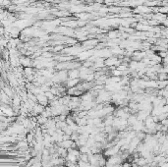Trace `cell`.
Instances as JSON below:
<instances>
[{
    "mask_svg": "<svg viewBox=\"0 0 168 167\" xmlns=\"http://www.w3.org/2000/svg\"><path fill=\"white\" fill-rule=\"evenodd\" d=\"M20 65H22V67H32V60L30 56H20L19 58Z\"/></svg>",
    "mask_w": 168,
    "mask_h": 167,
    "instance_id": "obj_1",
    "label": "cell"
},
{
    "mask_svg": "<svg viewBox=\"0 0 168 167\" xmlns=\"http://www.w3.org/2000/svg\"><path fill=\"white\" fill-rule=\"evenodd\" d=\"M107 37H109V39H117V37H119V32H118V31H109Z\"/></svg>",
    "mask_w": 168,
    "mask_h": 167,
    "instance_id": "obj_4",
    "label": "cell"
},
{
    "mask_svg": "<svg viewBox=\"0 0 168 167\" xmlns=\"http://www.w3.org/2000/svg\"><path fill=\"white\" fill-rule=\"evenodd\" d=\"M37 103L43 105L44 107L45 106H47V104H48V99H47V97L44 95V92L39 93V95H37Z\"/></svg>",
    "mask_w": 168,
    "mask_h": 167,
    "instance_id": "obj_2",
    "label": "cell"
},
{
    "mask_svg": "<svg viewBox=\"0 0 168 167\" xmlns=\"http://www.w3.org/2000/svg\"><path fill=\"white\" fill-rule=\"evenodd\" d=\"M79 77H80L79 69L68 70V79H79Z\"/></svg>",
    "mask_w": 168,
    "mask_h": 167,
    "instance_id": "obj_3",
    "label": "cell"
},
{
    "mask_svg": "<svg viewBox=\"0 0 168 167\" xmlns=\"http://www.w3.org/2000/svg\"><path fill=\"white\" fill-rule=\"evenodd\" d=\"M167 11H168L167 6H158V8H157V13H160V14L166 15Z\"/></svg>",
    "mask_w": 168,
    "mask_h": 167,
    "instance_id": "obj_5",
    "label": "cell"
}]
</instances>
